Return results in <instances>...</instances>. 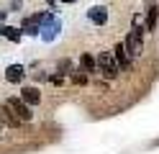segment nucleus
Segmentation results:
<instances>
[{"instance_id":"nucleus-1","label":"nucleus","mask_w":159,"mask_h":154,"mask_svg":"<svg viewBox=\"0 0 159 154\" xmlns=\"http://www.w3.org/2000/svg\"><path fill=\"white\" fill-rule=\"evenodd\" d=\"M141 39H144V23H141V18H134V28L128 31V36H126V41H123V46H126V51H128V57H139L141 54V49H144V44H141Z\"/></svg>"},{"instance_id":"nucleus-2","label":"nucleus","mask_w":159,"mask_h":154,"mask_svg":"<svg viewBox=\"0 0 159 154\" xmlns=\"http://www.w3.org/2000/svg\"><path fill=\"white\" fill-rule=\"evenodd\" d=\"M98 67H100V72L108 77V80H113L116 75H118V62H116V57L111 54V51H100L98 54Z\"/></svg>"},{"instance_id":"nucleus-3","label":"nucleus","mask_w":159,"mask_h":154,"mask_svg":"<svg viewBox=\"0 0 159 154\" xmlns=\"http://www.w3.org/2000/svg\"><path fill=\"white\" fill-rule=\"evenodd\" d=\"M5 108L11 110L18 121H31V116H34V113H31V108H28L21 98H11V100L5 103Z\"/></svg>"},{"instance_id":"nucleus-4","label":"nucleus","mask_w":159,"mask_h":154,"mask_svg":"<svg viewBox=\"0 0 159 154\" xmlns=\"http://www.w3.org/2000/svg\"><path fill=\"white\" fill-rule=\"evenodd\" d=\"M59 31H62L59 18H54L52 13H49L46 21H44V26H41V39H44V41H54V39L59 36Z\"/></svg>"},{"instance_id":"nucleus-5","label":"nucleus","mask_w":159,"mask_h":154,"mask_svg":"<svg viewBox=\"0 0 159 154\" xmlns=\"http://www.w3.org/2000/svg\"><path fill=\"white\" fill-rule=\"evenodd\" d=\"M46 16H49V13H36V16H31V18H26V21H23V34H28V36L41 34V26H44Z\"/></svg>"},{"instance_id":"nucleus-6","label":"nucleus","mask_w":159,"mask_h":154,"mask_svg":"<svg viewBox=\"0 0 159 154\" xmlns=\"http://www.w3.org/2000/svg\"><path fill=\"white\" fill-rule=\"evenodd\" d=\"M87 18H90L95 26H105V21H108V8H103V5H93L90 10H87Z\"/></svg>"},{"instance_id":"nucleus-7","label":"nucleus","mask_w":159,"mask_h":154,"mask_svg":"<svg viewBox=\"0 0 159 154\" xmlns=\"http://www.w3.org/2000/svg\"><path fill=\"white\" fill-rule=\"evenodd\" d=\"M113 57H116V62H118V67H123V69L131 67V57H128V51H126V46H123V44H116Z\"/></svg>"},{"instance_id":"nucleus-8","label":"nucleus","mask_w":159,"mask_h":154,"mask_svg":"<svg viewBox=\"0 0 159 154\" xmlns=\"http://www.w3.org/2000/svg\"><path fill=\"white\" fill-rule=\"evenodd\" d=\"M23 75H26V69L21 64H11L5 69V80L8 82H23Z\"/></svg>"},{"instance_id":"nucleus-9","label":"nucleus","mask_w":159,"mask_h":154,"mask_svg":"<svg viewBox=\"0 0 159 154\" xmlns=\"http://www.w3.org/2000/svg\"><path fill=\"white\" fill-rule=\"evenodd\" d=\"M21 100L26 103V105H39L41 95H39V90H36V87H23V90H21Z\"/></svg>"},{"instance_id":"nucleus-10","label":"nucleus","mask_w":159,"mask_h":154,"mask_svg":"<svg viewBox=\"0 0 159 154\" xmlns=\"http://www.w3.org/2000/svg\"><path fill=\"white\" fill-rule=\"evenodd\" d=\"M157 21H159V8H157V5H152V8L146 10V31H152V34H154Z\"/></svg>"},{"instance_id":"nucleus-11","label":"nucleus","mask_w":159,"mask_h":154,"mask_svg":"<svg viewBox=\"0 0 159 154\" xmlns=\"http://www.w3.org/2000/svg\"><path fill=\"white\" fill-rule=\"evenodd\" d=\"M0 36L11 39V41H21V31L13 28V26H0Z\"/></svg>"},{"instance_id":"nucleus-12","label":"nucleus","mask_w":159,"mask_h":154,"mask_svg":"<svg viewBox=\"0 0 159 154\" xmlns=\"http://www.w3.org/2000/svg\"><path fill=\"white\" fill-rule=\"evenodd\" d=\"M80 67H82V72H95L98 62H95L90 54H82V57H80Z\"/></svg>"},{"instance_id":"nucleus-13","label":"nucleus","mask_w":159,"mask_h":154,"mask_svg":"<svg viewBox=\"0 0 159 154\" xmlns=\"http://www.w3.org/2000/svg\"><path fill=\"white\" fill-rule=\"evenodd\" d=\"M0 118H5L8 123H11V126H16V123H18V118H16V116H13V113L8 110V108H3V110H0Z\"/></svg>"},{"instance_id":"nucleus-14","label":"nucleus","mask_w":159,"mask_h":154,"mask_svg":"<svg viewBox=\"0 0 159 154\" xmlns=\"http://www.w3.org/2000/svg\"><path fill=\"white\" fill-rule=\"evenodd\" d=\"M72 82H75V85H85V82H87V75H82V69H80L77 75L72 77Z\"/></svg>"},{"instance_id":"nucleus-15","label":"nucleus","mask_w":159,"mask_h":154,"mask_svg":"<svg viewBox=\"0 0 159 154\" xmlns=\"http://www.w3.org/2000/svg\"><path fill=\"white\" fill-rule=\"evenodd\" d=\"M69 69H72V64H69L67 59H64V62H59V72H62V75H69Z\"/></svg>"},{"instance_id":"nucleus-16","label":"nucleus","mask_w":159,"mask_h":154,"mask_svg":"<svg viewBox=\"0 0 159 154\" xmlns=\"http://www.w3.org/2000/svg\"><path fill=\"white\" fill-rule=\"evenodd\" d=\"M3 18H5V10H0V21H3Z\"/></svg>"},{"instance_id":"nucleus-17","label":"nucleus","mask_w":159,"mask_h":154,"mask_svg":"<svg viewBox=\"0 0 159 154\" xmlns=\"http://www.w3.org/2000/svg\"><path fill=\"white\" fill-rule=\"evenodd\" d=\"M62 3H75V0H62Z\"/></svg>"},{"instance_id":"nucleus-18","label":"nucleus","mask_w":159,"mask_h":154,"mask_svg":"<svg viewBox=\"0 0 159 154\" xmlns=\"http://www.w3.org/2000/svg\"><path fill=\"white\" fill-rule=\"evenodd\" d=\"M49 3H54V0H49Z\"/></svg>"},{"instance_id":"nucleus-19","label":"nucleus","mask_w":159,"mask_h":154,"mask_svg":"<svg viewBox=\"0 0 159 154\" xmlns=\"http://www.w3.org/2000/svg\"><path fill=\"white\" fill-rule=\"evenodd\" d=\"M0 131H3V126H0Z\"/></svg>"}]
</instances>
